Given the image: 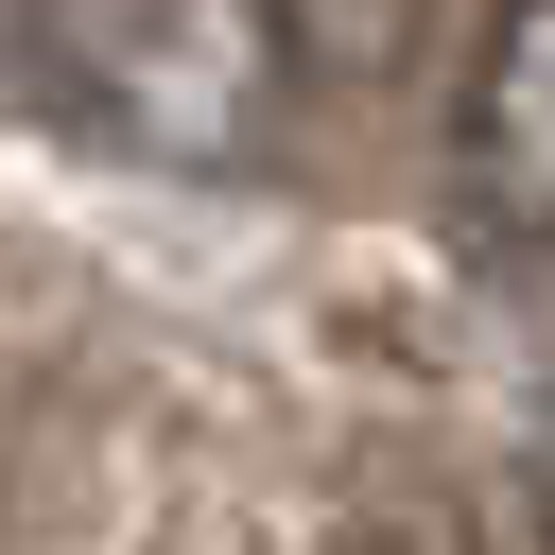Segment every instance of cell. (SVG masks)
<instances>
[{
  "label": "cell",
  "instance_id": "cell-1",
  "mask_svg": "<svg viewBox=\"0 0 555 555\" xmlns=\"http://www.w3.org/2000/svg\"><path fill=\"white\" fill-rule=\"evenodd\" d=\"M17 52L104 156H156L208 191L278 173L312 121V17L295 0H17Z\"/></svg>",
  "mask_w": 555,
  "mask_h": 555
},
{
  "label": "cell",
  "instance_id": "cell-2",
  "mask_svg": "<svg viewBox=\"0 0 555 555\" xmlns=\"http://www.w3.org/2000/svg\"><path fill=\"white\" fill-rule=\"evenodd\" d=\"M451 225L486 243L503 295L555 278V0H503L468 35V87H451Z\"/></svg>",
  "mask_w": 555,
  "mask_h": 555
}]
</instances>
